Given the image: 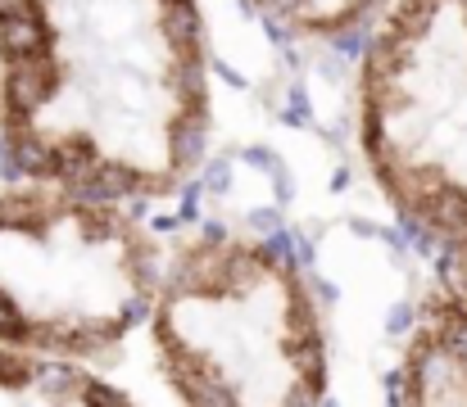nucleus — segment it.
Instances as JSON below:
<instances>
[{"mask_svg": "<svg viewBox=\"0 0 467 407\" xmlns=\"http://www.w3.org/2000/svg\"><path fill=\"white\" fill-rule=\"evenodd\" d=\"M0 154L23 181L172 199L213 127L200 0H0Z\"/></svg>", "mask_w": 467, "mask_h": 407, "instance_id": "nucleus-1", "label": "nucleus"}, {"mask_svg": "<svg viewBox=\"0 0 467 407\" xmlns=\"http://www.w3.org/2000/svg\"><path fill=\"white\" fill-rule=\"evenodd\" d=\"M150 362L177 407H322L331 340L300 259L236 227L168 249L146 321Z\"/></svg>", "mask_w": 467, "mask_h": 407, "instance_id": "nucleus-2", "label": "nucleus"}, {"mask_svg": "<svg viewBox=\"0 0 467 407\" xmlns=\"http://www.w3.org/2000/svg\"><path fill=\"white\" fill-rule=\"evenodd\" d=\"M163 263L137 204L14 177L0 186V349L105 367L146 331Z\"/></svg>", "mask_w": 467, "mask_h": 407, "instance_id": "nucleus-3", "label": "nucleus"}, {"mask_svg": "<svg viewBox=\"0 0 467 407\" xmlns=\"http://www.w3.org/2000/svg\"><path fill=\"white\" fill-rule=\"evenodd\" d=\"M354 145L390 213L467 280V0H395L363 36Z\"/></svg>", "mask_w": 467, "mask_h": 407, "instance_id": "nucleus-4", "label": "nucleus"}, {"mask_svg": "<svg viewBox=\"0 0 467 407\" xmlns=\"http://www.w3.org/2000/svg\"><path fill=\"white\" fill-rule=\"evenodd\" d=\"M390 407H467V280L431 285L400 335Z\"/></svg>", "mask_w": 467, "mask_h": 407, "instance_id": "nucleus-5", "label": "nucleus"}, {"mask_svg": "<svg viewBox=\"0 0 467 407\" xmlns=\"http://www.w3.org/2000/svg\"><path fill=\"white\" fill-rule=\"evenodd\" d=\"M0 407H141L100 367L0 349Z\"/></svg>", "mask_w": 467, "mask_h": 407, "instance_id": "nucleus-6", "label": "nucleus"}, {"mask_svg": "<svg viewBox=\"0 0 467 407\" xmlns=\"http://www.w3.org/2000/svg\"><path fill=\"white\" fill-rule=\"evenodd\" d=\"M254 18H264L277 36L300 46H340L349 36H368L395 0H245Z\"/></svg>", "mask_w": 467, "mask_h": 407, "instance_id": "nucleus-7", "label": "nucleus"}, {"mask_svg": "<svg viewBox=\"0 0 467 407\" xmlns=\"http://www.w3.org/2000/svg\"><path fill=\"white\" fill-rule=\"evenodd\" d=\"M0 100H5V82H0Z\"/></svg>", "mask_w": 467, "mask_h": 407, "instance_id": "nucleus-8", "label": "nucleus"}]
</instances>
